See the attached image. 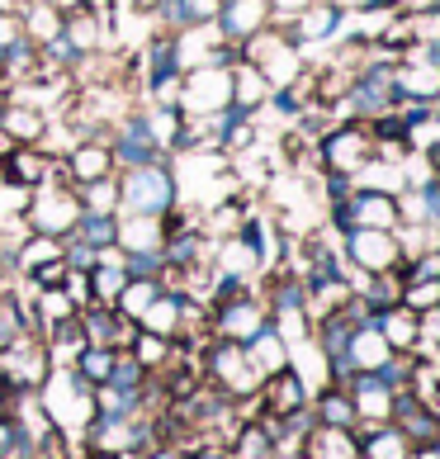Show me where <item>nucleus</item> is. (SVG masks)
Listing matches in <instances>:
<instances>
[{
  "instance_id": "1",
  "label": "nucleus",
  "mask_w": 440,
  "mask_h": 459,
  "mask_svg": "<svg viewBox=\"0 0 440 459\" xmlns=\"http://www.w3.org/2000/svg\"><path fill=\"white\" fill-rule=\"evenodd\" d=\"M118 213H166L180 204V180L171 171V161H147L118 171Z\"/></svg>"
},
{
  "instance_id": "2",
  "label": "nucleus",
  "mask_w": 440,
  "mask_h": 459,
  "mask_svg": "<svg viewBox=\"0 0 440 459\" xmlns=\"http://www.w3.org/2000/svg\"><path fill=\"white\" fill-rule=\"evenodd\" d=\"M317 161L327 166V176H360L365 161H375V133L360 118H346V124L327 128L317 138Z\"/></svg>"
},
{
  "instance_id": "3",
  "label": "nucleus",
  "mask_w": 440,
  "mask_h": 459,
  "mask_svg": "<svg viewBox=\"0 0 440 459\" xmlns=\"http://www.w3.org/2000/svg\"><path fill=\"white\" fill-rule=\"evenodd\" d=\"M204 369H209V379L218 384V394L223 398H256V388L265 374L251 365V355L246 346H237V342H223V336H213L209 351H204Z\"/></svg>"
},
{
  "instance_id": "4",
  "label": "nucleus",
  "mask_w": 440,
  "mask_h": 459,
  "mask_svg": "<svg viewBox=\"0 0 440 459\" xmlns=\"http://www.w3.org/2000/svg\"><path fill=\"white\" fill-rule=\"evenodd\" d=\"M341 256L350 270H360V275H388V270H398L402 261V242H398V228H350L341 232Z\"/></svg>"
},
{
  "instance_id": "5",
  "label": "nucleus",
  "mask_w": 440,
  "mask_h": 459,
  "mask_svg": "<svg viewBox=\"0 0 440 459\" xmlns=\"http://www.w3.org/2000/svg\"><path fill=\"white\" fill-rule=\"evenodd\" d=\"M332 228L350 232V228H398V195L388 190H369V185H355L346 199L332 204Z\"/></svg>"
},
{
  "instance_id": "6",
  "label": "nucleus",
  "mask_w": 440,
  "mask_h": 459,
  "mask_svg": "<svg viewBox=\"0 0 440 459\" xmlns=\"http://www.w3.org/2000/svg\"><path fill=\"white\" fill-rule=\"evenodd\" d=\"M232 105V66H194V72L180 76V100L176 109L185 118L199 114H218Z\"/></svg>"
},
{
  "instance_id": "7",
  "label": "nucleus",
  "mask_w": 440,
  "mask_h": 459,
  "mask_svg": "<svg viewBox=\"0 0 440 459\" xmlns=\"http://www.w3.org/2000/svg\"><path fill=\"white\" fill-rule=\"evenodd\" d=\"M81 218V204H76V190L72 185H39L29 199V213L24 223L29 232H47V237H72Z\"/></svg>"
},
{
  "instance_id": "8",
  "label": "nucleus",
  "mask_w": 440,
  "mask_h": 459,
  "mask_svg": "<svg viewBox=\"0 0 440 459\" xmlns=\"http://www.w3.org/2000/svg\"><path fill=\"white\" fill-rule=\"evenodd\" d=\"M265 322H270V308H265V299L251 294V289H246V294H237V299H228V303H218V308H209L213 336L237 342V346H246L251 336L265 327Z\"/></svg>"
},
{
  "instance_id": "9",
  "label": "nucleus",
  "mask_w": 440,
  "mask_h": 459,
  "mask_svg": "<svg viewBox=\"0 0 440 459\" xmlns=\"http://www.w3.org/2000/svg\"><path fill=\"white\" fill-rule=\"evenodd\" d=\"M275 29L289 43H298V48L303 43H327V39H336V33L346 29V14L336 10L332 0H308V5H303L289 24H275Z\"/></svg>"
},
{
  "instance_id": "10",
  "label": "nucleus",
  "mask_w": 440,
  "mask_h": 459,
  "mask_svg": "<svg viewBox=\"0 0 440 459\" xmlns=\"http://www.w3.org/2000/svg\"><path fill=\"white\" fill-rule=\"evenodd\" d=\"M109 157H114V171H128V166H147V161H171V152L151 147V138L142 133V118H138V109H133L114 124Z\"/></svg>"
},
{
  "instance_id": "11",
  "label": "nucleus",
  "mask_w": 440,
  "mask_h": 459,
  "mask_svg": "<svg viewBox=\"0 0 440 459\" xmlns=\"http://www.w3.org/2000/svg\"><path fill=\"white\" fill-rule=\"evenodd\" d=\"M256 398H261V417H294L308 407V384H303V374L298 369H275V374H265L261 388H256Z\"/></svg>"
},
{
  "instance_id": "12",
  "label": "nucleus",
  "mask_w": 440,
  "mask_h": 459,
  "mask_svg": "<svg viewBox=\"0 0 440 459\" xmlns=\"http://www.w3.org/2000/svg\"><path fill=\"white\" fill-rule=\"evenodd\" d=\"M57 171H62L57 152H43L39 143H33V147H14L10 157L0 161V180L24 185V190H39V185H47Z\"/></svg>"
},
{
  "instance_id": "13",
  "label": "nucleus",
  "mask_w": 440,
  "mask_h": 459,
  "mask_svg": "<svg viewBox=\"0 0 440 459\" xmlns=\"http://www.w3.org/2000/svg\"><path fill=\"white\" fill-rule=\"evenodd\" d=\"M57 161H62V176L72 180V185L114 176V157H109V143H105V138H76Z\"/></svg>"
},
{
  "instance_id": "14",
  "label": "nucleus",
  "mask_w": 440,
  "mask_h": 459,
  "mask_svg": "<svg viewBox=\"0 0 440 459\" xmlns=\"http://www.w3.org/2000/svg\"><path fill=\"white\" fill-rule=\"evenodd\" d=\"M341 388H346L350 403H355V417L369 421V427H379V421L393 417V388H384L375 369H355V374H346Z\"/></svg>"
},
{
  "instance_id": "15",
  "label": "nucleus",
  "mask_w": 440,
  "mask_h": 459,
  "mask_svg": "<svg viewBox=\"0 0 440 459\" xmlns=\"http://www.w3.org/2000/svg\"><path fill=\"white\" fill-rule=\"evenodd\" d=\"M393 95L398 105H440V72L417 57H402L393 62Z\"/></svg>"
},
{
  "instance_id": "16",
  "label": "nucleus",
  "mask_w": 440,
  "mask_h": 459,
  "mask_svg": "<svg viewBox=\"0 0 440 459\" xmlns=\"http://www.w3.org/2000/svg\"><path fill=\"white\" fill-rule=\"evenodd\" d=\"M213 24L223 33V43H246L251 33H261L270 24V0H223Z\"/></svg>"
},
{
  "instance_id": "17",
  "label": "nucleus",
  "mask_w": 440,
  "mask_h": 459,
  "mask_svg": "<svg viewBox=\"0 0 440 459\" xmlns=\"http://www.w3.org/2000/svg\"><path fill=\"white\" fill-rule=\"evenodd\" d=\"M62 39L76 48V53H99V43L109 39V20L99 10H91L86 0L72 10H62Z\"/></svg>"
},
{
  "instance_id": "18",
  "label": "nucleus",
  "mask_w": 440,
  "mask_h": 459,
  "mask_svg": "<svg viewBox=\"0 0 440 459\" xmlns=\"http://www.w3.org/2000/svg\"><path fill=\"white\" fill-rule=\"evenodd\" d=\"M0 128H5L20 147H33V143L47 138V114L39 105H29V100H5V105H0Z\"/></svg>"
},
{
  "instance_id": "19",
  "label": "nucleus",
  "mask_w": 440,
  "mask_h": 459,
  "mask_svg": "<svg viewBox=\"0 0 440 459\" xmlns=\"http://www.w3.org/2000/svg\"><path fill=\"white\" fill-rule=\"evenodd\" d=\"M114 218H118V237H114L118 251H161L166 232L157 213H114Z\"/></svg>"
},
{
  "instance_id": "20",
  "label": "nucleus",
  "mask_w": 440,
  "mask_h": 459,
  "mask_svg": "<svg viewBox=\"0 0 440 459\" xmlns=\"http://www.w3.org/2000/svg\"><path fill=\"white\" fill-rule=\"evenodd\" d=\"M270 100V81L261 76V66H251L246 57L232 62V105L242 114H261Z\"/></svg>"
},
{
  "instance_id": "21",
  "label": "nucleus",
  "mask_w": 440,
  "mask_h": 459,
  "mask_svg": "<svg viewBox=\"0 0 440 459\" xmlns=\"http://www.w3.org/2000/svg\"><path fill=\"white\" fill-rule=\"evenodd\" d=\"M313 421L317 427H327V431H355L360 427V417H355V403L341 384H327L323 394H317L313 403Z\"/></svg>"
},
{
  "instance_id": "22",
  "label": "nucleus",
  "mask_w": 440,
  "mask_h": 459,
  "mask_svg": "<svg viewBox=\"0 0 440 459\" xmlns=\"http://www.w3.org/2000/svg\"><path fill=\"white\" fill-rule=\"evenodd\" d=\"M138 118H142V133L151 138V147L171 152V157H176L180 133H185V114L176 105H151V109H138Z\"/></svg>"
},
{
  "instance_id": "23",
  "label": "nucleus",
  "mask_w": 440,
  "mask_h": 459,
  "mask_svg": "<svg viewBox=\"0 0 440 459\" xmlns=\"http://www.w3.org/2000/svg\"><path fill=\"white\" fill-rule=\"evenodd\" d=\"M388 342L379 336V327L375 322H360V327L350 332V342H346V369L355 374V369H379L384 360H388Z\"/></svg>"
},
{
  "instance_id": "24",
  "label": "nucleus",
  "mask_w": 440,
  "mask_h": 459,
  "mask_svg": "<svg viewBox=\"0 0 440 459\" xmlns=\"http://www.w3.org/2000/svg\"><path fill=\"white\" fill-rule=\"evenodd\" d=\"M213 270H223V275H242V280H251L256 270H265V261H261V251L246 242V237H223V242H213Z\"/></svg>"
},
{
  "instance_id": "25",
  "label": "nucleus",
  "mask_w": 440,
  "mask_h": 459,
  "mask_svg": "<svg viewBox=\"0 0 440 459\" xmlns=\"http://www.w3.org/2000/svg\"><path fill=\"white\" fill-rule=\"evenodd\" d=\"M375 327H379V336L388 342V351H398V355H417V313H412V308L393 303V308L375 313Z\"/></svg>"
},
{
  "instance_id": "26",
  "label": "nucleus",
  "mask_w": 440,
  "mask_h": 459,
  "mask_svg": "<svg viewBox=\"0 0 440 459\" xmlns=\"http://www.w3.org/2000/svg\"><path fill=\"white\" fill-rule=\"evenodd\" d=\"M355 450H360V459H412V440L393 421H379V427H369L355 440Z\"/></svg>"
},
{
  "instance_id": "27",
  "label": "nucleus",
  "mask_w": 440,
  "mask_h": 459,
  "mask_svg": "<svg viewBox=\"0 0 440 459\" xmlns=\"http://www.w3.org/2000/svg\"><path fill=\"white\" fill-rule=\"evenodd\" d=\"M20 29L33 48L62 39V5H53V0H29L24 14H20Z\"/></svg>"
},
{
  "instance_id": "28",
  "label": "nucleus",
  "mask_w": 440,
  "mask_h": 459,
  "mask_svg": "<svg viewBox=\"0 0 440 459\" xmlns=\"http://www.w3.org/2000/svg\"><path fill=\"white\" fill-rule=\"evenodd\" d=\"M251 218V199H242V195H223L218 199V209L204 218V237L209 242H223V237H232L237 228H242Z\"/></svg>"
},
{
  "instance_id": "29",
  "label": "nucleus",
  "mask_w": 440,
  "mask_h": 459,
  "mask_svg": "<svg viewBox=\"0 0 440 459\" xmlns=\"http://www.w3.org/2000/svg\"><path fill=\"white\" fill-rule=\"evenodd\" d=\"M114 360H118V351H109V346H81V355L72 360V374L86 388H99L114 374Z\"/></svg>"
},
{
  "instance_id": "30",
  "label": "nucleus",
  "mask_w": 440,
  "mask_h": 459,
  "mask_svg": "<svg viewBox=\"0 0 440 459\" xmlns=\"http://www.w3.org/2000/svg\"><path fill=\"white\" fill-rule=\"evenodd\" d=\"M33 317H39V332H47V327H57V322H66V317H76L81 308L72 299H66V289H33Z\"/></svg>"
},
{
  "instance_id": "31",
  "label": "nucleus",
  "mask_w": 440,
  "mask_h": 459,
  "mask_svg": "<svg viewBox=\"0 0 440 459\" xmlns=\"http://www.w3.org/2000/svg\"><path fill=\"white\" fill-rule=\"evenodd\" d=\"M76 190V204L81 213H118V180L105 176V180H86V185H72Z\"/></svg>"
},
{
  "instance_id": "32",
  "label": "nucleus",
  "mask_w": 440,
  "mask_h": 459,
  "mask_svg": "<svg viewBox=\"0 0 440 459\" xmlns=\"http://www.w3.org/2000/svg\"><path fill=\"white\" fill-rule=\"evenodd\" d=\"M157 294H161V280H124V289H118V299L109 303V308L138 322V317L147 313V303L157 299Z\"/></svg>"
},
{
  "instance_id": "33",
  "label": "nucleus",
  "mask_w": 440,
  "mask_h": 459,
  "mask_svg": "<svg viewBox=\"0 0 440 459\" xmlns=\"http://www.w3.org/2000/svg\"><path fill=\"white\" fill-rule=\"evenodd\" d=\"M171 342H166V336H157V332H142L138 327V336H133V342H128V355H133V360H138L147 374H157V369H166V360H171Z\"/></svg>"
},
{
  "instance_id": "34",
  "label": "nucleus",
  "mask_w": 440,
  "mask_h": 459,
  "mask_svg": "<svg viewBox=\"0 0 440 459\" xmlns=\"http://www.w3.org/2000/svg\"><path fill=\"white\" fill-rule=\"evenodd\" d=\"M72 237H81V242L95 247V251H105V247H114V237H118V218L114 213H81Z\"/></svg>"
},
{
  "instance_id": "35",
  "label": "nucleus",
  "mask_w": 440,
  "mask_h": 459,
  "mask_svg": "<svg viewBox=\"0 0 440 459\" xmlns=\"http://www.w3.org/2000/svg\"><path fill=\"white\" fill-rule=\"evenodd\" d=\"M86 280H91V299L109 308V303L118 299V289H124L128 275H124V261H99L95 270H86Z\"/></svg>"
},
{
  "instance_id": "36",
  "label": "nucleus",
  "mask_w": 440,
  "mask_h": 459,
  "mask_svg": "<svg viewBox=\"0 0 440 459\" xmlns=\"http://www.w3.org/2000/svg\"><path fill=\"white\" fill-rule=\"evenodd\" d=\"M402 308H412V313H427V308H440V280H408L402 284V294H398Z\"/></svg>"
},
{
  "instance_id": "37",
  "label": "nucleus",
  "mask_w": 440,
  "mask_h": 459,
  "mask_svg": "<svg viewBox=\"0 0 440 459\" xmlns=\"http://www.w3.org/2000/svg\"><path fill=\"white\" fill-rule=\"evenodd\" d=\"M161 251H124V275L128 280H161Z\"/></svg>"
},
{
  "instance_id": "38",
  "label": "nucleus",
  "mask_w": 440,
  "mask_h": 459,
  "mask_svg": "<svg viewBox=\"0 0 440 459\" xmlns=\"http://www.w3.org/2000/svg\"><path fill=\"white\" fill-rule=\"evenodd\" d=\"M408 24H412V48H421V43H440V5H436V0H431L427 10L408 14Z\"/></svg>"
},
{
  "instance_id": "39",
  "label": "nucleus",
  "mask_w": 440,
  "mask_h": 459,
  "mask_svg": "<svg viewBox=\"0 0 440 459\" xmlns=\"http://www.w3.org/2000/svg\"><path fill=\"white\" fill-rule=\"evenodd\" d=\"M29 199H33V190L0 180V218H24V213H29Z\"/></svg>"
},
{
  "instance_id": "40",
  "label": "nucleus",
  "mask_w": 440,
  "mask_h": 459,
  "mask_svg": "<svg viewBox=\"0 0 440 459\" xmlns=\"http://www.w3.org/2000/svg\"><path fill=\"white\" fill-rule=\"evenodd\" d=\"M421 351H440V308L417 313V355Z\"/></svg>"
},
{
  "instance_id": "41",
  "label": "nucleus",
  "mask_w": 440,
  "mask_h": 459,
  "mask_svg": "<svg viewBox=\"0 0 440 459\" xmlns=\"http://www.w3.org/2000/svg\"><path fill=\"white\" fill-rule=\"evenodd\" d=\"M180 10H185V24H213L223 0H180Z\"/></svg>"
},
{
  "instance_id": "42",
  "label": "nucleus",
  "mask_w": 440,
  "mask_h": 459,
  "mask_svg": "<svg viewBox=\"0 0 440 459\" xmlns=\"http://www.w3.org/2000/svg\"><path fill=\"white\" fill-rule=\"evenodd\" d=\"M308 0H270V24H289Z\"/></svg>"
},
{
  "instance_id": "43",
  "label": "nucleus",
  "mask_w": 440,
  "mask_h": 459,
  "mask_svg": "<svg viewBox=\"0 0 440 459\" xmlns=\"http://www.w3.org/2000/svg\"><path fill=\"white\" fill-rule=\"evenodd\" d=\"M24 39V29H20V20L14 14H0V53H10L14 43Z\"/></svg>"
},
{
  "instance_id": "44",
  "label": "nucleus",
  "mask_w": 440,
  "mask_h": 459,
  "mask_svg": "<svg viewBox=\"0 0 440 459\" xmlns=\"http://www.w3.org/2000/svg\"><path fill=\"white\" fill-rule=\"evenodd\" d=\"M341 14H369V10H388V0H332Z\"/></svg>"
},
{
  "instance_id": "45",
  "label": "nucleus",
  "mask_w": 440,
  "mask_h": 459,
  "mask_svg": "<svg viewBox=\"0 0 440 459\" xmlns=\"http://www.w3.org/2000/svg\"><path fill=\"white\" fill-rule=\"evenodd\" d=\"M350 190H355V180H350V176H327V199H332V204H336V199H346Z\"/></svg>"
},
{
  "instance_id": "46",
  "label": "nucleus",
  "mask_w": 440,
  "mask_h": 459,
  "mask_svg": "<svg viewBox=\"0 0 440 459\" xmlns=\"http://www.w3.org/2000/svg\"><path fill=\"white\" fill-rule=\"evenodd\" d=\"M185 459H232V455H228L223 446H199V450H190Z\"/></svg>"
},
{
  "instance_id": "47",
  "label": "nucleus",
  "mask_w": 440,
  "mask_h": 459,
  "mask_svg": "<svg viewBox=\"0 0 440 459\" xmlns=\"http://www.w3.org/2000/svg\"><path fill=\"white\" fill-rule=\"evenodd\" d=\"M81 459H128V455H118V450H105V446H86V455Z\"/></svg>"
},
{
  "instance_id": "48",
  "label": "nucleus",
  "mask_w": 440,
  "mask_h": 459,
  "mask_svg": "<svg viewBox=\"0 0 440 459\" xmlns=\"http://www.w3.org/2000/svg\"><path fill=\"white\" fill-rule=\"evenodd\" d=\"M412 459H440V440H431V446H417Z\"/></svg>"
},
{
  "instance_id": "49",
  "label": "nucleus",
  "mask_w": 440,
  "mask_h": 459,
  "mask_svg": "<svg viewBox=\"0 0 440 459\" xmlns=\"http://www.w3.org/2000/svg\"><path fill=\"white\" fill-rule=\"evenodd\" d=\"M24 5H29V0H0V14H14V20H20Z\"/></svg>"
},
{
  "instance_id": "50",
  "label": "nucleus",
  "mask_w": 440,
  "mask_h": 459,
  "mask_svg": "<svg viewBox=\"0 0 440 459\" xmlns=\"http://www.w3.org/2000/svg\"><path fill=\"white\" fill-rule=\"evenodd\" d=\"M128 5L138 10V14H151V10H157V0H128Z\"/></svg>"
},
{
  "instance_id": "51",
  "label": "nucleus",
  "mask_w": 440,
  "mask_h": 459,
  "mask_svg": "<svg viewBox=\"0 0 440 459\" xmlns=\"http://www.w3.org/2000/svg\"><path fill=\"white\" fill-rule=\"evenodd\" d=\"M147 459H185V455H176V450H157V455H147Z\"/></svg>"
},
{
  "instance_id": "52",
  "label": "nucleus",
  "mask_w": 440,
  "mask_h": 459,
  "mask_svg": "<svg viewBox=\"0 0 440 459\" xmlns=\"http://www.w3.org/2000/svg\"><path fill=\"white\" fill-rule=\"evenodd\" d=\"M341 459H360V450H350V455H341Z\"/></svg>"
},
{
  "instance_id": "53",
  "label": "nucleus",
  "mask_w": 440,
  "mask_h": 459,
  "mask_svg": "<svg viewBox=\"0 0 440 459\" xmlns=\"http://www.w3.org/2000/svg\"><path fill=\"white\" fill-rule=\"evenodd\" d=\"M0 86H5V76H0Z\"/></svg>"
}]
</instances>
